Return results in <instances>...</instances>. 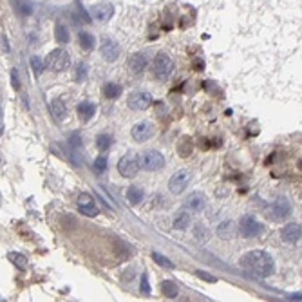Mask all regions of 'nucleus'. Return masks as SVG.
Masks as SVG:
<instances>
[{"label":"nucleus","instance_id":"c85d7f7f","mask_svg":"<svg viewBox=\"0 0 302 302\" xmlns=\"http://www.w3.org/2000/svg\"><path fill=\"white\" fill-rule=\"evenodd\" d=\"M31 65H33V69H35V74L36 76H40L43 71V62L40 60L38 57H31Z\"/></svg>","mask_w":302,"mask_h":302},{"label":"nucleus","instance_id":"dca6fc26","mask_svg":"<svg viewBox=\"0 0 302 302\" xmlns=\"http://www.w3.org/2000/svg\"><path fill=\"white\" fill-rule=\"evenodd\" d=\"M91 13H92V17H94L96 20L107 22V20H111V17H113L114 9H113V6H111V4H98V6H94V8L91 9Z\"/></svg>","mask_w":302,"mask_h":302},{"label":"nucleus","instance_id":"9d476101","mask_svg":"<svg viewBox=\"0 0 302 302\" xmlns=\"http://www.w3.org/2000/svg\"><path fill=\"white\" fill-rule=\"evenodd\" d=\"M78 210L82 212L83 216H91V217H94L99 212L94 203V199H92L89 194H82L80 197H78Z\"/></svg>","mask_w":302,"mask_h":302},{"label":"nucleus","instance_id":"aec40b11","mask_svg":"<svg viewBox=\"0 0 302 302\" xmlns=\"http://www.w3.org/2000/svg\"><path fill=\"white\" fill-rule=\"evenodd\" d=\"M104 94L107 96L109 99H114L121 94V85L120 83H114V82H109L104 85Z\"/></svg>","mask_w":302,"mask_h":302},{"label":"nucleus","instance_id":"f704fd0d","mask_svg":"<svg viewBox=\"0 0 302 302\" xmlns=\"http://www.w3.org/2000/svg\"><path fill=\"white\" fill-rule=\"evenodd\" d=\"M291 300H302V293H295V295H289Z\"/></svg>","mask_w":302,"mask_h":302},{"label":"nucleus","instance_id":"6ab92c4d","mask_svg":"<svg viewBox=\"0 0 302 302\" xmlns=\"http://www.w3.org/2000/svg\"><path fill=\"white\" fill-rule=\"evenodd\" d=\"M78 42H80V47L83 49V51H92L94 49V36L89 35V33H80V36H78Z\"/></svg>","mask_w":302,"mask_h":302},{"label":"nucleus","instance_id":"a878e982","mask_svg":"<svg viewBox=\"0 0 302 302\" xmlns=\"http://www.w3.org/2000/svg\"><path fill=\"white\" fill-rule=\"evenodd\" d=\"M111 143H113V139H111V136L109 134H99L98 138H96V145H98V148L102 152H105L109 147H111Z\"/></svg>","mask_w":302,"mask_h":302},{"label":"nucleus","instance_id":"0eeeda50","mask_svg":"<svg viewBox=\"0 0 302 302\" xmlns=\"http://www.w3.org/2000/svg\"><path fill=\"white\" fill-rule=\"evenodd\" d=\"M190 179H192V174L188 170H179L176 172L169 181V188L172 194H181L183 190H186V186L190 185Z\"/></svg>","mask_w":302,"mask_h":302},{"label":"nucleus","instance_id":"412c9836","mask_svg":"<svg viewBox=\"0 0 302 302\" xmlns=\"http://www.w3.org/2000/svg\"><path fill=\"white\" fill-rule=\"evenodd\" d=\"M127 199H129L130 205H139L143 199V190L139 188V186H130V188L127 190Z\"/></svg>","mask_w":302,"mask_h":302},{"label":"nucleus","instance_id":"423d86ee","mask_svg":"<svg viewBox=\"0 0 302 302\" xmlns=\"http://www.w3.org/2000/svg\"><path fill=\"white\" fill-rule=\"evenodd\" d=\"M270 216L273 217L275 221H282L286 219V217L291 214V203H289V199L284 197V195H281V197H277L275 201L272 203V207H270Z\"/></svg>","mask_w":302,"mask_h":302},{"label":"nucleus","instance_id":"c9c22d12","mask_svg":"<svg viewBox=\"0 0 302 302\" xmlns=\"http://www.w3.org/2000/svg\"><path fill=\"white\" fill-rule=\"evenodd\" d=\"M298 167H300V170H302V161H300V163H298Z\"/></svg>","mask_w":302,"mask_h":302},{"label":"nucleus","instance_id":"393cba45","mask_svg":"<svg viewBox=\"0 0 302 302\" xmlns=\"http://www.w3.org/2000/svg\"><path fill=\"white\" fill-rule=\"evenodd\" d=\"M55 35H57V40L62 43H67L69 42V29L64 26V24H58L57 29H55Z\"/></svg>","mask_w":302,"mask_h":302},{"label":"nucleus","instance_id":"bb28decb","mask_svg":"<svg viewBox=\"0 0 302 302\" xmlns=\"http://www.w3.org/2000/svg\"><path fill=\"white\" fill-rule=\"evenodd\" d=\"M105 169H107V156L102 154V156H98V158H96V161H94V170H96V174H102Z\"/></svg>","mask_w":302,"mask_h":302},{"label":"nucleus","instance_id":"c756f323","mask_svg":"<svg viewBox=\"0 0 302 302\" xmlns=\"http://www.w3.org/2000/svg\"><path fill=\"white\" fill-rule=\"evenodd\" d=\"M9 259L13 261L17 266H26V264H27L26 257H24V255H20V254H9Z\"/></svg>","mask_w":302,"mask_h":302},{"label":"nucleus","instance_id":"f8f14e48","mask_svg":"<svg viewBox=\"0 0 302 302\" xmlns=\"http://www.w3.org/2000/svg\"><path fill=\"white\" fill-rule=\"evenodd\" d=\"M183 208L188 212H201L205 208V195L201 192H194L185 199Z\"/></svg>","mask_w":302,"mask_h":302},{"label":"nucleus","instance_id":"7c9ffc66","mask_svg":"<svg viewBox=\"0 0 302 302\" xmlns=\"http://www.w3.org/2000/svg\"><path fill=\"white\" fill-rule=\"evenodd\" d=\"M139 289H141L143 295H148L150 293V286H148V277L147 273H143L141 275V286H139Z\"/></svg>","mask_w":302,"mask_h":302},{"label":"nucleus","instance_id":"39448f33","mask_svg":"<svg viewBox=\"0 0 302 302\" xmlns=\"http://www.w3.org/2000/svg\"><path fill=\"white\" fill-rule=\"evenodd\" d=\"M239 232H241L242 237L246 239H254L257 235L263 233V225H261L259 221L255 219L251 216H244L239 223Z\"/></svg>","mask_w":302,"mask_h":302},{"label":"nucleus","instance_id":"7ed1b4c3","mask_svg":"<svg viewBox=\"0 0 302 302\" xmlns=\"http://www.w3.org/2000/svg\"><path fill=\"white\" fill-rule=\"evenodd\" d=\"M139 165H141V161H139L138 156L125 154L120 161H118V172H120L123 177H134L136 174H138Z\"/></svg>","mask_w":302,"mask_h":302},{"label":"nucleus","instance_id":"2f4dec72","mask_svg":"<svg viewBox=\"0 0 302 302\" xmlns=\"http://www.w3.org/2000/svg\"><path fill=\"white\" fill-rule=\"evenodd\" d=\"M197 273L199 279H203V281H208V282H216L217 279L214 275H210V273H205V272H195Z\"/></svg>","mask_w":302,"mask_h":302},{"label":"nucleus","instance_id":"f03ea898","mask_svg":"<svg viewBox=\"0 0 302 302\" xmlns=\"http://www.w3.org/2000/svg\"><path fill=\"white\" fill-rule=\"evenodd\" d=\"M47 67L55 73H60V71H65L69 67L71 64V58H69V53L64 51V49H55V51L49 53L47 57Z\"/></svg>","mask_w":302,"mask_h":302},{"label":"nucleus","instance_id":"f3484780","mask_svg":"<svg viewBox=\"0 0 302 302\" xmlns=\"http://www.w3.org/2000/svg\"><path fill=\"white\" fill-rule=\"evenodd\" d=\"M96 113V105L91 104V102H82L78 105V116L82 121H89Z\"/></svg>","mask_w":302,"mask_h":302},{"label":"nucleus","instance_id":"5701e85b","mask_svg":"<svg viewBox=\"0 0 302 302\" xmlns=\"http://www.w3.org/2000/svg\"><path fill=\"white\" fill-rule=\"evenodd\" d=\"M188 225H190L188 212H183V214H179V216L174 219V228H176V230H185Z\"/></svg>","mask_w":302,"mask_h":302},{"label":"nucleus","instance_id":"a211bd4d","mask_svg":"<svg viewBox=\"0 0 302 302\" xmlns=\"http://www.w3.org/2000/svg\"><path fill=\"white\" fill-rule=\"evenodd\" d=\"M51 113H53V116H55V120H58V121H62L65 116H67V113H65V104L60 98H55L51 102Z\"/></svg>","mask_w":302,"mask_h":302},{"label":"nucleus","instance_id":"ddd939ff","mask_svg":"<svg viewBox=\"0 0 302 302\" xmlns=\"http://www.w3.org/2000/svg\"><path fill=\"white\" fill-rule=\"evenodd\" d=\"M102 57L107 62H114L118 57H120V45H118L114 40L105 38L104 43H102Z\"/></svg>","mask_w":302,"mask_h":302},{"label":"nucleus","instance_id":"1a4fd4ad","mask_svg":"<svg viewBox=\"0 0 302 302\" xmlns=\"http://www.w3.org/2000/svg\"><path fill=\"white\" fill-rule=\"evenodd\" d=\"M152 104V96L148 92H132L127 99V105H129L132 111H143Z\"/></svg>","mask_w":302,"mask_h":302},{"label":"nucleus","instance_id":"cd10ccee","mask_svg":"<svg viewBox=\"0 0 302 302\" xmlns=\"http://www.w3.org/2000/svg\"><path fill=\"white\" fill-rule=\"evenodd\" d=\"M85 76H87V65L85 64H78L76 65V73H74L76 82H82V80H85Z\"/></svg>","mask_w":302,"mask_h":302},{"label":"nucleus","instance_id":"4468645a","mask_svg":"<svg viewBox=\"0 0 302 302\" xmlns=\"http://www.w3.org/2000/svg\"><path fill=\"white\" fill-rule=\"evenodd\" d=\"M281 237L284 242H297L298 239L302 237L300 225H297V223H289V225H286L281 232Z\"/></svg>","mask_w":302,"mask_h":302},{"label":"nucleus","instance_id":"9b49d317","mask_svg":"<svg viewBox=\"0 0 302 302\" xmlns=\"http://www.w3.org/2000/svg\"><path fill=\"white\" fill-rule=\"evenodd\" d=\"M130 134H132V138L138 143H143V141H147L152 134H154V129H152V125L148 123V121H139L138 125H134V129Z\"/></svg>","mask_w":302,"mask_h":302},{"label":"nucleus","instance_id":"f257e3e1","mask_svg":"<svg viewBox=\"0 0 302 302\" xmlns=\"http://www.w3.org/2000/svg\"><path fill=\"white\" fill-rule=\"evenodd\" d=\"M241 266L242 270H246L248 273L255 277H270L275 270V263H273L272 255L266 254V251L261 250H254L248 251L241 257Z\"/></svg>","mask_w":302,"mask_h":302},{"label":"nucleus","instance_id":"b1692460","mask_svg":"<svg viewBox=\"0 0 302 302\" xmlns=\"http://www.w3.org/2000/svg\"><path fill=\"white\" fill-rule=\"evenodd\" d=\"M152 259H154L156 264H160L161 268H167V270H172L174 268V263L170 259H167L165 255L158 254V251H152Z\"/></svg>","mask_w":302,"mask_h":302},{"label":"nucleus","instance_id":"473e14b6","mask_svg":"<svg viewBox=\"0 0 302 302\" xmlns=\"http://www.w3.org/2000/svg\"><path fill=\"white\" fill-rule=\"evenodd\" d=\"M11 83H13V89H20V80L17 76V71H11Z\"/></svg>","mask_w":302,"mask_h":302},{"label":"nucleus","instance_id":"6e6552de","mask_svg":"<svg viewBox=\"0 0 302 302\" xmlns=\"http://www.w3.org/2000/svg\"><path fill=\"white\" fill-rule=\"evenodd\" d=\"M141 165L145 170H152V172H154V170H160L165 165V158L163 154H160L158 150H148L143 154Z\"/></svg>","mask_w":302,"mask_h":302},{"label":"nucleus","instance_id":"4be33fe9","mask_svg":"<svg viewBox=\"0 0 302 302\" xmlns=\"http://www.w3.org/2000/svg\"><path fill=\"white\" fill-rule=\"evenodd\" d=\"M161 291H163V295L165 297H169V298H174V297H177V284H174V282H170V281H163L161 282Z\"/></svg>","mask_w":302,"mask_h":302},{"label":"nucleus","instance_id":"20e7f679","mask_svg":"<svg viewBox=\"0 0 302 302\" xmlns=\"http://www.w3.org/2000/svg\"><path fill=\"white\" fill-rule=\"evenodd\" d=\"M174 69V62L172 58L167 55V53H158L154 58V74L156 78H160V80H165V78H169L170 73Z\"/></svg>","mask_w":302,"mask_h":302},{"label":"nucleus","instance_id":"72a5a7b5","mask_svg":"<svg viewBox=\"0 0 302 302\" xmlns=\"http://www.w3.org/2000/svg\"><path fill=\"white\" fill-rule=\"evenodd\" d=\"M2 47H4V53L9 51V45H8V40H6V36L2 38Z\"/></svg>","mask_w":302,"mask_h":302},{"label":"nucleus","instance_id":"2eb2a0df","mask_svg":"<svg viewBox=\"0 0 302 302\" xmlns=\"http://www.w3.org/2000/svg\"><path fill=\"white\" fill-rule=\"evenodd\" d=\"M147 67V55L145 53H134L129 58V69L132 74H139Z\"/></svg>","mask_w":302,"mask_h":302}]
</instances>
